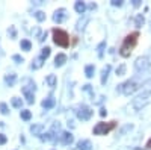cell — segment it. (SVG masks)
<instances>
[{"label": "cell", "mask_w": 151, "mask_h": 150, "mask_svg": "<svg viewBox=\"0 0 151 150\" xmlns=\"http://www.w3.org/2000/svg\"><path fill=\"white\" fill-rule=\"evenodd\" d=\"M15 80H17V74H15V73H11V74H8V76L5 78V82H6V85H9V86L14 85Z\"/></svg>", "instance_id": "9a60e30c"}, {"label": "cell", "mask_w": 151, "mask_h": 150, "mask_svg": "<svg viewBox=\"0 0 151 150\" xmlns=\"http://www.w3.org/2000/svg\"><path fill=\"white\" fill-rule=\"evenodd\" d=\"M145 150H151V138L148 140V143H147V146H145Z\"/></svg>", "instance_id": "e575fe53"}, {"label": "cell", "mask_w": 151, "mask_h": 150, "mask_svg": "<svg viewBox=\"0 0 151 150\" xmlns=\"http://www.w3.org/2000/svg\"><path fill=\"white\" fill-rule=\"evenodd\" d=\"M11 103H12V106H14V108H21L23 100H21L20 97H12V99H11Z\"/></svg>", "instance_id": "44dd1931"}, {"label": "cell", "mask_w": 151, "mask_h": 150, "mask_svg": "<svg viewBox=\"0 0 151 150\" xmlns=\"http://www.w3.org/2000/svg\"><path fill=\"white\" fill-rule=\"evenodd\" d=\"M35 18H36L38 21H44V20H45V14H44L42 11H36V12H35Z\"/></svg>", "instance_id": "d4e9b609"}, {"label": "cell", "mask_w": 151, "mask_h": 150, "mask_svg": "<svg viewBox=\"0 0 151 150\" xmlns=\"http://www.w3.org/2000/svg\"><path fill=\"white\" fill-rule=\"evenodd\" d=\"M151 103V91H145L141 96H137L136 99H133V108L136 111H139L142 108H145L147 105Z\"/></svg>", "instance_id": "3957f363"}, {"label": "cell", "mask_w": 151, "mask_h": 150, "mask_svg": "<svg viewBox=\"0 0 151 150\" xmlns=\"http://www.w3.org/2000/svg\"><path fill=\"white\" fill-rule=\"evenodd\" d=\"M42 61H44V59H42L41 56L36 58V59L33 61V64H32V68H41V67H42Z\"/></svg>", "instance_id": "603a6c76"}, {"label": "cell", "mask_w": 151, "mask_h": 150, "mask_svg": "<svg viewBox=\"0 0 151 150\" xmlns=\"http://www.w3.org/2000/svg\"><path fill=\"white\" fill-rule=\"evenodd\" d=\"M110 71V65H106L104 68H103V76H101V83H106V80H107V73Z\"/></svg>", "instance_id": "cb8c5ba5"}, {"label": "cell", "mask_w": 151, "mask_h": 150, "mask_svg": "<svg viewBox=\"0 0 151 150\" xmlns=\"http://www.w3.org/2000/svg\"><path fill=\"white\" fill-rule=\"evenodd\" d=\"M100 115H101V117H104V115H107V111H106L104 108H101V111H100Z\"/></svg>", "instance_id": "836d02e7"}, {"label": "cell", "mask_w": 151, "mask_h": 150, "mask_svg": "<svg viewBox=\"0 0 151 150\" xmlns=\"http://www.w3.org/2000/svg\"><path fill=\"white\" fill-rule=\"evenodd\" d=\"M20 46H21V49H23V50H26V52H29V50L32 49V43H30L29 40H21Z\"/></svg>", "instance_id": "d6986e66"}, {"label": "cell", "mask_w": 151, "mask_h": 150, "mask_svg": "<svg viewBox=\"0 0 151 150\" xmlns=\"http://www.w3.org/2000/svg\"><path fill=\"white\" fill-rule=\"evenodd\" d=\"M9 30H11V36H12V38H15V28H14V26H11Z\"/></svg>", "instance_id": "4dcf8cb0"}, {"label": "cell", "mask_w": 151, "mask_h": 150, "mask_svg": "<svg viewBox=\"0 0 151 150\" xmlns=\"http://www.w3.org/2000/svg\"><path fill=\"white\" fill-rule=\"evenodd\" d=\"M45 80H47L48 86H52V88H55V86H56V83H58V78L55 76V74H48Z\"/></svg>", "instance_id": "2e32d148"}, {"label": "cell", "mask_w": 151, "mask_h": 150, "mask_svg": "<svg viewBox=\"0 0 151 150\" xmlns=\"http://www.w3.org/2000/svg\"><path fill=\"white\" fill-rule=\"evenodd\" d=\"M116 128V121H110V123H97L95 124V128H94V135H107L110 130H113Z\"/></svg>", "instance_id": "277c9868"}, {"label": "cell", "mask_w": 151, "mask_h": 150, "mask_svg": "<svg viewBox=\"0 0 151 150\" xmlns=\"http://www.w3.org/2000/svg\"><path fill=\"white\" fill-rule=\"evenodd\" d=\"M125 68H127V67H125V64H121L116 68V76H124V74H125Z\"/></svg>", "instance_id": "4316f807"}, {"label": "cell", "mask_w": 151, "mask_h": 150, "mask_svg": "<svg viewBox=\"0 0 151 150\" xmlns=\"http://www.w3.org/2000/svg\"><path fill=\"white\" fill-rule=\"evenodd\" d=\"M74 9H76V12H79V14H83L85 9H86V5L83 2H76L74 3Z\"/></svg>", "instance_id": "ac0fdd59"}, {"label": "cell", "mask_w": 151, "mask_h": 150, "mask_svg": "<svg viewBox=\"0 0 151 150\" xmlns=\"http://www.w3.org/2000/svg\"><path fill=\"white\" fill-rule=\"evenodd\" d=\"M8 141V138H6V135H3V133H0V144H5Z\"/></svg>", "instance_id": "f1b7e54d"}, {"label": "cell", "mask_w": 151, "mask_h": 150, "mask_svg": "<svg viewBox=\"0 0 151 150\" xmlns=\"http://www.w3.org/2000/svg\"><path fill=\"white\" fill-rule=\"evenodd\" d=\"M67 62V55L65 53H58L56 58H55V65L56 67H60V65H64Z\"/></svg>", "instance_id": "8fae6325"}, {"label": "cell", "mask_w": 151, "mask_h": 150, "mask_svg": "<svg viewBox=\"0 0 151 150\" xmlns=\"http://www.w3.org/2000/svg\"><path fill=\"white\" fill-rule=\"evenodd\" d=\"M32 32H33V35H35V36H38V35H40V32H41V30H40V28H35V29H33Z\"/></svg>", "instance_id": "d6a6232c"}, {"label": "cell", "mask_w": 151, "mask_h": 150, "mask_svg": "<svg viewBox=\"0 0 151 150\" xmlns=\"http://www.w3.org/2000/svg\"><path fill=\"white\" fill-rule=\"evenodd\" d=\"M94 71H95V67L94 65H86L85 67V73H86L88 78H92L94 76Z\"/></svg>", "instance_id": "7402d4cb"}, {"label": "cell", "mask_w": 151, "mask_h": 150, "mask_svg": "<svg viewBox=\"0 0 151 150\" xmlns=\"http://www.w3.org/2000/svg\"><path fill=\"white\" fill-rule=\"evenodd\" d=\"M0 112H2V114H8V112H9V109H8V105L6 103H0Z\"/></svg>", "instance_id": "83f0119b"}, {"label": "cell", "mask_w": 151, "mask_h": 150, "mask_svg": "<svg viewBox=\"0 0 151 150\" xmlns=\"http://www.w3.org/2000/svg\"><path fill=\"white\" fill-rule=\"evenodd\" d=\"M50 52H52V49H50V47H44L42 52H41V58L42 59H47L50 56Z\"/></svg>", "instance_id": "484cf974"}, {"label": "cell", "mask_w": 151, "mask_h": 150, "mask_svg": "<svg viewBox=\"0 0 151 150\" xmlns=\"http://www.w3.org/2000/svg\"><path fill=\"white\" fill-rule=\"evenodd\" d=\"M42 108H45V109H50V108H53L55 105H56V100L53 99V97H48V99H44L42 100Z\"/></svg>", "instance_id": "7c38bea8"}, {"label": "cell", "mask_w": 151, "mask_h": 150, "mask_svg": "<svg viewBox=\"0 0 151 150\" xmlns=\"http://www.w3.org/2000/svg\"><path fill=\"white\" fill-rule=\"evenodd\" d=\"M20 115H21V118H23V120H26V121H27V120H30V118H32V112H30L29 109H23V111L20 112Z\"/></svg>", "instance_id": "ffe728a7"}, {"label": "cell", "mask_w": 151, "mask_h": 150, "mask_svg": "<svg viewBox=\"0 0 151 150\" xmlns=\"http://www.w3.org/2000/svg\"><path fill=\"white\" fill-rule=\"evenodd\" d=\"M92 114H94V111L89 108V106H80L79 108V111H77V117L80 118V120H89L91 117H92Z\"/></svg>", "instance_id": "52a82bcc"}, {"label": "cell", "mask_w": 151, "mask_h": 150, "mask_svg": "<svg viewBox=\"0 0 151 150\" xmlns=\"http://www.w3.org/2000/svg\"><path fill=\"white\" fill-rule=\"evenodd\" d=\"M79 150H94V147L89 140H83L79 143Z\"/></svg>", "instance_id": "5bb4252c"}, {"label": "cell", "mask_w": 151, "mask_h": 150, "mask_svg": "<svg viewBox=\"0 0 151 150\" xmlns=\"http://www.w3.org/2000/svg\"><path fill=\"white\" fill-rule=\"evenodd\" d=\"M137 40H139V32H132L124 38L121 47H119V55L122 58H129L133 52V49L137 44Z\"/></svg>", "instance_id": "6da1fadb"}, {"label": "cell", "mask_w": 151, "mask_h": 150, "mask_svg": "<svg viewBox=\"0 0 151 150\" xmlns=\"http://www.w3.org/2000/svg\"><path fill=\"white\" fill-rule=\"evenodd\" d=\"M53 41H55L56 46L68 47V44H70V36H68V33H67L64 29L55 28V29H53Z\"/></svg>", "instance_id": "7a4b0ae2"}, {"label": "cell", "mask_w": 151, "mask_h": 150, "mask_svg": "<svg viewBox=\"0 0 151 150\" xmlns=\"http://www.w3.org/2000/svg\"><path fill=\"white\" fill-rule=\"evenodd\" d=\"M118 90H119L122 94H125V96H132L134 91L139 90V83H136L134 80H127V82L121 83Z\"/></svg>", "instance_id": "5b68a950"}, {"label": "cell", "mask_w": 151, "mask_h": 150, "mask_svg": "<svg viewBox=\"0 0 151 150\" xmlns=\"http://www.w3.org/2000/svg\"><path fill=\"white\" fill-rule=\"evenodd\" d=\"M30 132L36 136H42L44 135V126L42 124H33V126H30Z\"/></svg>", "instance_id": "9c48e42d"}, {"label": "cell", "mask_w": 151, "mask_h": 150, "mask_svg": "<svg viewBox=\"0 0 151 150\" xmlns=\"http://www.w3.org/2000/svg\"><path fill=\"white\" fill-rule=\"evenodd\" d=\"M112 5H113V6H121V5H122V2H121V0H113Z\"/></svg>", "instance_id": "1f68e13d"}, {"label": "cell", "mask_w": 151, "mask_h": 150, "mask_svg": "<svg viewBox=\"0 0 151 150\" xmlns=\"http://www.w3.org/2000/svg\"><path fill=\"white\" fill-rule=\"evenodd\" d=\"M133 150H145V149H141V147H134Z\"/></svg>", "instance_id": "d590c367"}, {"label": "cell", "mask_w": 151, "mask_h": 150, "mask_svg": "<svg viewBox=\"0 0 151 150\" xmlns=\"http://www.w3.org/2000/svg\"><path fill=\"white\" fill-rule=\"evenodd\" d=\"M12 59L17 61V62H23V58H21L20 55H14V56H12Z\"/></svg>", "instance_id": "f546056e"}, {"label": "cell", "mask_w": 151, "mask_h": 150, "mask_svg": "<svg viewBox=\"0 0 151 150\" xmlns=\"http://www.w3.org/2000/svg\"><path fill=\"white\" fill-rule=\"evenodd\" d=\"M134 67H136V70H137V71H145V70H148V68L151 67V62H150V59H148V58L141 56V58H137V59H136Z\"/></svg>", "instance_id": "8992f818"}, {"label": "cell", "mask_w": 151, "mask_h": 150, "mask_svg": "<svg viewBox=\"0 0 151 150\" xmlns=\"http://www.w3.org/2000/svg\"><path fill=\"white\" fill-rule=\"evenodd\" d=\"M60 138H62V141H64V144H71V143L74 141V136H73V133H70V132H62Z\"/></svg>", "instance_id": "4fadbf2b"}, {"label": "cell", "mask_w": 151, "mask_h": 150, "mask_svg": "<svg viewBox=\"0 0 151 150\" xmlns=\"http://www.w3.org/2000/svg\"><path fill=\"white\" fill-rule=\"evenodd\" d=\"M33 90H35V85H32V86H23V88H21V91H23L24 97H26V102L27 103H33L35 102Z\"/></svg>", "instance_id": "ba28073f"}, {"label": "cell", "mask_w": 151, "mask_h": 150, "mask_svg": "<svg viewBox=\"0 0 151 150\" xmlns=\"http://www.w3.org/2000/svg\"><path fill=\"white\" fill-rule=\"evenodd\" d=\"M144 23H145L144 15H142V14H137L136 18H134V26H136V28H142V26H144Z\"/></svg>", "instance_id": "e0dca14e"}, {"label": "cell", "mask_w": 151, "mask_h": 150, "mask_svg": "<svg viewBox=\"0 0 151 150\" xmlns=\"http://www.w3.org/2000/svg\"><path fill=\"white\" fill-rule=\"evenodd\" d=\"M53 20L56 21V23H62L65 20V9L62 8V9H58L56 12H55V15H53Z\"/></svg>", "instance_id": "30bf717a"}]
</instances>
